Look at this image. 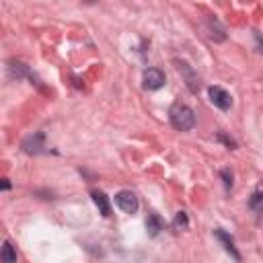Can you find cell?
<instances>
[{
	"label": "cell",
	"mask_w": 263,
	"mask_h": 263,
	"mask_svg": "<svg viewBox=\"0 0 263 263\" xmlns=\"http://www.w3.org/2000/svg\"><path fill=\"white\" fill-rule=\"evenodd\" d=\"M177 68H179V72L183 74V78L187 80L189 90H191V92H197V90H199V78H197V74L191 70V66H189L187 62H179V60H177Z\"/></svg>",
	"instance_id": "5b68a950"
},
{
	"label": "cell",
	"mask_w": 263,
	"mask_h": 263,
	"mask_svg": "<svg viewBox=\"0 0 263 263\" xmlns=\"http://www.w3.org/2000/svg\"><path fill=\"white\" fill-rule=\"evenodd\" d=\"M222 179H224V187H226V189H230V187H232V173H230L228 168H224V171H222Z\"/></svg>",
	"instance_id": "5bb4252c"
},
{
	"label": "cell",
	"mask_w": 263,
	"mask_h": 263,
	"mask_svg": "<svg viewBox=\"0 0 263 263\" xmlns=\"http://www.w3.org/2000/svg\"><path fill=\"white\" fill-rule=\"evenodd\" d=\"M216 238H218V240L224 245V249H226V251H228V253H230V255H232L236 261H240V255H238V251L234 249V242H232V238H230V236H228L224 230H216Z\"/></svg>",
	"instance_id": "ba28073f"
},
{
	"label": "cell",
	"mask_w": 263,
	"mask_h": 263,
	"mask_svg": "<svg viewBox=\"0 0 263 263\" xmlns=\"http://www.w3.org/2000/svg\"><path fill=\"white\" fill-rule=\"evenodd\" d=\"M0 259H2V263H16V251L8 240H4V245H2Z\"/></svg>",
	"instance_id": "30bf717a"
},
{
	"label": "cell",
	"mask_w": 263,
	"mask_h": 263,
	"mask_svg": "<svg viewBox=\"0 0 263 263\" xmlns=\"http://www.w3.org/2000/svg\"><path fill=\"white\" fill-rule=\"evenodd\" d=\"M115 205H117L121 212H125V214H134L140 203H138L136 193H132V191H119V193L115 195Z\"/></svg>",
	"instance_id": "7a4b0ae2"
},
{
	"label": "cell",
	"mask_w": 263,
	"mask_h": 263,
	"mask_svg": "<svg viewBox=\"0 0 263 263\" xmlns=\"http://www.w3.org/2000/svg\"><path fill=\"white\" fill-rule=\"evenodd\" d=\"M168 119L173 123L175 129L179 132H189L193 125H195V113L191 107L183 105V103H175L168 111Z\"/></svg>",
	"instance_id": "6da1fadb"
},
{
	"label": "cell",
	"mask_w": 263,
	"mask_h": 263,
	"mask_svg": "<svg viewBox=\"0 0 263 263\" xmlns=\"http://www.w3.org/2000/svg\"><path fill=\"white\" fill-rule=\"evenodd\" d=\"M43 148V134H33L23 142V150L27 154H37Z\"/></svg>",
	"instance_id": "8992f818"
},
{
	"label": "cell",
	"mask_w": 263,
	"mask_h": 263,
	"mask_svg": "<svg viewBox=\"0 0 263 263\" xmlns=\"http://www.w3.org/2000/svg\"><path fill=\"white\" fill-rule=\"evenodd\" d=\"M249 205H251V210H253V212L263 214V191L253 193V195H251V199H249Z\"/></svg>",
	"instance_id": "7c38bea8"
},
{
	"label": "cell",
	"mask_w": 263,
	"mask_h": 263,
	"mask_svg": "<svg viewBox=\"0 0 263 263\" xmlns=\"http://www.w3.org/2000/svg\"><path fill=\"white\" fill-rule=\"evenodd\" d=\"M162 228H164V222L156 214H148V218H146V230H148V234L150 236H156Z\"/></svg>",
	"instance_id": "9c48e42d"
},
{
	"label": "cell",
	"mask_w": 263,
	"mask_h": 263,
	"mask_svg": "<svg viewBox=\"0 0 263 263\" xmlns=\"http://www.w3.org/2000/svg\"><path fill=\"white\" fill-rule=\"evenodd\" d=\"M2 189L6 191V189H10V183H8V179H2Z\"/></svg>",
	"instance_id": "9a60e30c"
},
{
	"label": "cell",
	"mask_w": 263,
	"mask_h": 263,
	"mask_svg": "<svg viewBox=\"0 0 263 263\" xmlns=\"http://www.w3.org/2000/svg\"><path fill=\"white\" fill-rule=\"evenodd\" d=\"M92 201L97 203L99 212L103 216H111V205H109V197L103 191H92Z\"/></svg>",
	"instance_id": "52a82bcc"
},
{
	"label": "cell",
	"mask_w": 263,
	"mask_h": 263,
	"mask_svg": "<svg viewBox=\"0 0 263 263\" xmlns=\"http://www.w3.org/2000/svg\"><path fill=\"white\" fill-rule=\"evenodd\" d=\"M187 224H189V222H187V214H185V212H179L177 218H175V228L181 230V228H187Z\"/></svg>",
	"instance_id": "4fadbf2b"
},
{
	"label": "cell",
	"mask_w": 263,
	"mask_h": 263,
	"mask_svg": "<svg viewBox=\"0 0 263 263\" xmlns=\"http://www.w3.org/2000/svg\"><path fill=\"white\" fill-rule=\"evenodd\" d=\"M8 72H10V76H12V78H23V76H27V74H29L27 66H25V64H21V62H12V64L8 66Z\"/></svg>",
	"instance_id": "8fae6325"
},
{
	"label": "cell",
	"mask_w": 263,
	"mask_h": 263,
	"mask_svg": "<svg viewBox=\"0 0 263 263\" xmlns=\"http://www.w3.org/2000/svg\"><path fill=\"white\" fill-rule=\"evenodd\" d=\"M164 82H166V78H164V74H162L158 68H148V70L144 72V88H148V90H158V88L164 86Z\"/></svg>",
	"instance_id": "3957f363"
},
{
	"label": "cell",
	"mask_w": 263,
	"mask_h": 263,
	"mask_svg": "<svg viewBox=\"0 0 263 263\" xmlns=\"http://www.w3.org/2000/svg\"><path fill=\"white\" fill-rule=\"evenodd\" d=\"M210 101L218 107V109H222V111H226V109H230V105H232V99H230V95L224 90V88H220V86H210Z\"/></svg>",
	"instance_id": "277c9868"
}]
</instances>
